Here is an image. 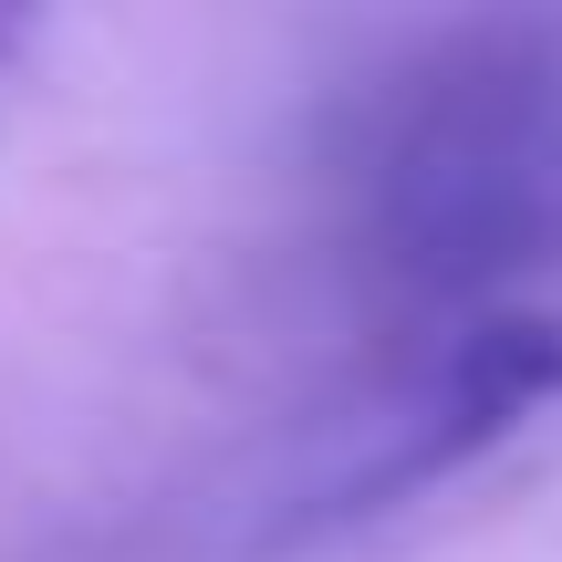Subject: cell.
I'll return each mask as SVG.
<instances>
[{
  "label": "cell",
  "mask_w": 562,
  "mask_h": 562,
  "mask_svg": "<svg viewBox=\"0 0 562 562\" xmlns=\"http://www.w3.org/2000/svg\"><path fill=\"white\" fill-rule=\"evenodd\" d=\"M542 406H562V313H521V302H490L480 323H459L427 406L406 417V438L344 490V510H385L396 490H427L448 469H469L480 448H501L510 427H531Z\"/></svg>",
  "instance_id": "6da1fadb"
},
{
  "label": "cell",
  "mask_w": 562,
  "mask_h": 562,
  "mask_svg": "<svg viewBox=\"0 0 562 562\" xmlns=\"http://www.w3.org/2000/svg\"><path fill=\"white\" fill-rule=\"evenodd\" d=\"M32 32V11H0V63H11V42Z\"/></svg>",
  "instance_id": "7a4b0ae2"
}]
</instances>
